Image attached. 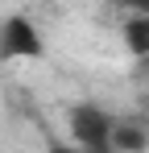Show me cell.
Segmentation results:
<instances>
[{"mask_svg":"<svg viewBox=\"0 0 149 153\" xmlns=\"http://www.w3.org/2000/svg\"><path fill=\"white\" fill-rule=\"evenodd\" d=\"M149 149V124L145 120H116L112 153H145Z\"/></svg>","mask_w":149,"mask_h":153,"instance_id":"obj_3","label":"cell"},{"mask_svg":"<svg viewBox=\"0 0 149 153\" xmlns=\"http://www.w3.org/2000/svg\"><path fill=\"white\" fill-rule=\"evenodd\" d=\"M124 46L137 62H149V13H128L124 17Z\"/></svg>","mask_w":149,"mask_h":153,"instance_id":"obj_4","label":"cell"},{"mask_svg":"<svg viewBox=\"0 0 149 153\" xmlns=\"http://www.w3.org/2000/svg\"><path fill=\"white\" fill-rule=\"evenodd\" d=\"M141 66H145V75H149V62H141Z\"/></svg>","mask_w":149,"mask_h":153,"instance_id":"obj_7","label":"cell"},{"mask_svg":"<svg viewBox=\"0 0 149 153\" xmlns=\"http://www.w3.org/2000/svg\"><path fill=\"white\" fill-rule=\"evenodd\" d=\"M112 4H120L124 13H149V0H112Z\"/></svg>","mask_w":149,"mask_h":153,"instance_id":"obj_5","label":"cell"},{"mask_svg":"<svg viewBox=\"0 0 149 153\" xmlns=\"http://www.w3.org/2000/svg\"><path fill=\"white\" fill-rule=\"evenodd\" d=\"M42 50L46 42L29 17H8L0 25V58H37Z\"/></svg>","mask_w":149,"mask_h":153,"instance_id":"obj_2","label":"cell"},{"mask_svg":"<svg viewBox=\"0 0 149 153\" xmlns=\"http://www.w3.org/2000/svg\"><path fill=\"white\" fill-rule=\"evenodd\" d=\"M50 153H95V149H83V145H58V149H50Z\"/></svg>","mask_w":149,"mask_h":153,"instance_id":"obj_6","label":"cell"},{"mask_svg":"<svg viewBox=\"0 0 149 153\" xmlns=\"http://www.w3.org/2000/svg\"><path fill=\"white\" fill-rule=\"evenodd\" d=\"M116 120L108 108L99 103H79L71 108V145H83V149L95 153H112V132H116Z\"/></svg>","mask_w":149,"mask_h":153,"instance_id":"obj_1","label":"cell"}]
</instances>
